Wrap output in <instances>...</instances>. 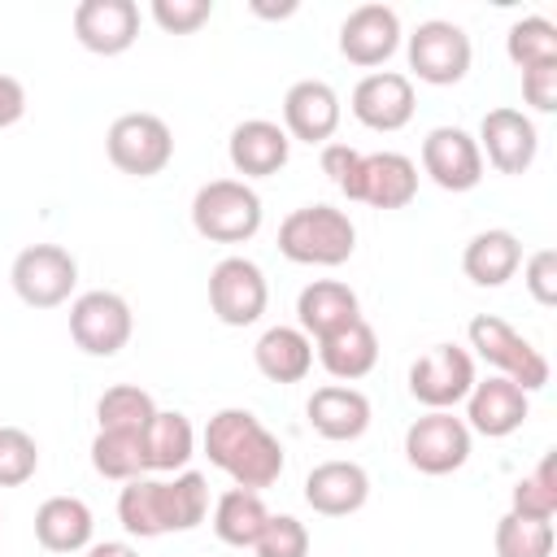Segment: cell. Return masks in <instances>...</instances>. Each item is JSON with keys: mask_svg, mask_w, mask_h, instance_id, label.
I'll use <instances>...</instances> for the list:
<instances>
[{"mask_svg": "<svg viewBox=\"0 0 557 557\" xmlns=\"http://www.w3.org/2000/svg\"><path fill=\"white\" fill-rule=\"evenodd\" d=\"M205 457L209 466L226 470L235 487L265 492L283 474V444L261 426L252 409H218L205 426Z\"/></svg>", "mask_w": 557, "mask_h": 557, "instance_id": "cell-1", "label": "cell"}, {"mask_svg": "<svg viewBox=\"0 0 557 557\" xmlns=\"http://www.w3.org/2000/svg\"><path fill=\"white\" fill-rule=\"evenodd\" d=\"M305 413H309V426L331 444H348V440H361L370 431V400H366V392H357L348 383L318 387L309 396Z\"/></svg>", "mask_w": 557, "mask_h": 557, "instance_id": "cell-21", "label": "cell"}, {"mask_svg": "<svg viewBox=\"0 0 557 557\" xmlns=\"http://www.w3.org/2000/svg\"><path fill=\"white\" fill-rule=\"evenodd\" d=\"M252 553L257 557H309V527L292 513H270Z\"/></svg>", "mask_w": 557, "mask_h": 557, "instance_id": "cell-38", "label": "cell"}, {"mask_svg": "<svg viewBox=\"0 0 557 557\" xmlns=\"http://www.w3.org/2000/svg\"><path fill=\"white\" fill-rule=\"evenodd\" d=\"M191 226L209 244H244L261 231V196L244 178H209L191 196Z\"/></svg>", "mask_w": 557, "mask_h": 557, "instance_id": "cell-3", "label": "cell"}, {"mask_svg": "<svg viewBox=\"0 0 557 557\" xmlns=\"http://www.w3.org/2000/svg\"><path fill=\"white\" fill-rule=\"evenodd\" d=\"M117 522L139 535V540H157L170 535V509H165V479H131L117 496Z\"/></svg>", "mask_w": 557, "mask_h": 557, "instance_id": "cell-30", "label": "cell"}, {"mask_svg": "<svg viewBox=\"0 0 557 557\" xmlns=\"http://www.w3.org/2000/svg\"><path fill=\"white\" fill-rule=\"evenodd\" d=\"M339 117H344L339 96L322 78H300L283 96V131H287V139H300V144H318L322 148L339 131Z\"/></svg>", "mask_w": 557, "mask_h": 557, "instance_id": "cell-17", "label": "cell"}, {"mask_svg": "<svg viewBox=\"0 0 557 557\" xmlns=\"http://www.w3.org/2000/svg\"><path fill=\"white\" fill-rule=\"evenodd\" d=\"M87 557H139L131 544H122V540H104V544H87L83 548Z\"/></svg>", "mask_w": 557, "mask_h": 557, "instance_id": "cell-44", "label": "cell"}, {"mask_svg": "<svg viewBox=\"0 0 557 557\" xmlns=\"http://www.w3.org/2000/svg\"><path fill=\"white\" fill-rule=\"evenodd\" d=\"M165 509H170V531H191L209 518V479L200 470H178L165 483Z\"/></svg>", "mask_w": 557, "mask_h": 557, "instance_id": "cell-35", "label": "cell"}, {"mask_svg": "<svg viewBox=\"0 0 557 557\" xmlns=\"http://www.w3.org/2000/svg\"><path fill=\"white\" fill-rule=\"evenodd\" d=\"M474 357L461 344H431L409 366V396L426 409H453L474 387Z\"/></svg>", "mask_w": 557, "mask_h": 557, "instance_id": "cell-10", "label": "cell"}, {"mask_svg": "<svg viewBox=\"0 0 557 557\" xmlns=\"http://www.w3.org/2000/svg\"><path fill=\"white\" fill-rule=\"evenodd\" d=\"M479 152L487 157L492 170L500 174H527L535 165V152H540V131L535 122L522 113V109H487L483 122H479Z\"/></svg>", "mask_w": 557, "mask_h": 557, "instance_id": "cell-12", "label": "cell"}, {"mask_svg": "<svg viewBox=\"0 0 557 557\" xmlns=\"http://www.w3.org/2000/svg\"><path fill=\"white\" fill-rule=\"evenodd\" d=\"M226 157H231L235 174H244V178H270V174H278V170L287 165L292 139H287V131H283L278 122H270V117H248V122H239V126L231 131Z\"/></svg>", "mask_w": 557, "mask_h": 557, "instance_id": "cell-20", "label": "cell"}, {"mask_svg": "<svg viewBox=\"0 0 557 557\" xmlns=\"http://www.w3.org/2000/svg\"><path fill=\"white\" fill-rule=\"evenodd\" d=\"M318 361L339 383L366 379L374 370V361H379V335H374V326L366 318H357V322L331 331L326 339H318Z\"/></svg>", "mask_w": 557, "mask_h": 557, "instance_id": "cell-26", "label": "cell"}, {"mask_svg": "<svg viewBox=\"0 0 557 557\" xmlns=\"http://www.w3.org/2000/svg\"><path fill=\"white\" fill-rule=\"evenodd\" d=\"M91 466H96V474L117 479V483H131V479L148 474L144 470V444H139V435H126V431H96Z\"/></svg>", "mask_w": 557, "mask_h": 557, "instance_id": "cell-33", "label": "cell"}, {"mask_svg": "<svg viewBox=\"0 0 557 557\" xmlns=\"http://www.w3.org/2000/svg\"><path fill=\"white\" fill-rule=\"evenodd\" d=\"M139 444H144V470L148 474L187 470V461L196 457V426L178 409H157V418L148 422Z\"/></svg>", "mask_w": 557, "mask_h": 557, "instance_id": "cell-27", "label": "cell"}, {"mask_svg": "<svg viewBox=\"0 0 557 557\" xmlns=\"http://www.w3.org/2000/svg\"><path fill=\"white\" fill-rule=\"evenodd\" d=\"M470 440L474 431L466 426V418H457L453 409H426L405 431V457L422 474H453L470 461Z\"/></svg>", "mask_w": 557, "mask_h": 557, "instance_id": "cell-9", "label": "cell"}, {"mask_svg": "<svg viewBox=\"0 0 557 557\" xmlns=\"http://www.w3.org/2000/svg\"><path fill=\"white\" fill-rule=\"evenodd\" d=\"M74 39L96 57H122L139 39V4L135 0L74 4Z\"/></svg>", "mask_w": 557, "mask_h": 557, "instance_id": "cell-16", "label": "cell"}, {"mask_svg": "<svg viewBox=\"0 0 557 557\" xmlns=\"http://www.w3.org/2000/svg\"><path fill=\"white\" fill-rule=\"evenodd\" d=\"M418 109V96H413V78L400 74V70H370L357 87H352V117L370 131H400L409 126Z\"/></svg>", "mask_w": 557, "mask_h": 557, "instance_id": "cell-14", "label": "cell"}, {"mask_svg": "<svg viewBox=\"0 0 557 557\" xmlns=\"http://www.w3.org/2000/svg\"><path fill=\"white\" fill-rule=\"evenodd\" d=\"M104 152H109V161H113L122 174H131V178H152V174H161V170L174 161V135H170L165 117L135 109V113L113 117V126H109V135H104Z\"/></svg>", "mask_w": 557, "mask_h": 557, "instance_id": "cell-5", "label": "cell"}, {"mask_svg": "<svg viewBox=\"0 0 557 557\" xmlns=\"http://www.w3.org/2000/svg\"><path fill=\"white\" fill-rule=\"evenodd\" d=\"M157 418V400L135 387V383H117L96 400V422L100 431H126V435H144L148 422Z\"/></svg>", "mask_w": 557, "mask_h": 557, "instance_id": "cell-31", "label": "cell"}, {"mask_svg": "<svg viewBox=\"0 0 557 557\" xmlns=\"http://www.w3.org/2000/svg\"><path fill=\"white\" fill-rule=\"evenodd\" d=\"M213 17V0H152V22L165 35H196Z\"/></svg>", "mask_w": 557, "mask_h": 557, "instance_id": "cell-39", "label": "cell"}, {"mask_svg": "<svg viewBox=\"0 0 557 557\" xmlns=\"http://www.w3.org/2000/svg\"><path fill=\"white\" fill-rule=\"evenodd\" d=\"M296 318H300V331L309 339H326L331 331H339V326H348V322L361 318V300L339 278H313L296 296Z\"/></svg>", "mask_w": 557, "mask_h": 557, "instance_id": "cell-22", "label": "cell"}, {"mask_svg": "<svg viewBox=\"0 0 557 557\" xmlns=\"http://www.w3.org/2000/svg\"><path fill=\"white\" fill-rule=\"evenodd\" d=\"M418 196V165L405 152H366L361 165V205L405 209Z\"/></svg>", "mask_w": 557, "mask_h": 557, "instance_id": "cell-24", "label": "cell"}, {"mask_svg": "<svg viewBox=\"0 0 557 557\" xmlns=\"http://www.w3.org/2000/svg\"><path fill=\"white\" fill-rule=\"evenodd\" d=\"M13 292L30 309H57L74 296L78 287V261L61 244H30L13 257Z\"/></svg>", "mask_w": 557, "mask_h": 557, "instance_id": "cell-7", "label": "cell"}, {"mask_svg": "<svg viewBox=\"0 0 557 557\" xmlns=\"http://www.w3.org/2000/svg\"><path fill=\"white\" fill-rule=\"evenodd\" d=\"M22 113H26V87L13 74H0V131L22 122Z\"/></svg>", "mask_w": 557, "mask_h": 557, "instance_id": "cell-43", "label": "cell"}, {"mask_svg": "<svg viewBox=\"0 0 557 557\" xmlns=\"http://www.w3.org/2000/svg\"><path fill=\"white\" fill-rule=\"evenodd\" d=\"M252 361L270 383H300L313 370V339L300 326H270L261 331Z\"/></svg>", "mask_w": 557, "mask_h": 557, "instance_id": "cell-28", "label": "cell"}, {"mask_svg": "<svg viewBox=\"0 0 557 557\" xmlns=\"http://www.w3.org/2000/svg\"><path fill=\"white\" fill-rule=\"evenodd\" d=\"M527 413H531L527 392L518 383H509L505 374H492V379L474 383L470 396H466V426L487 435V440L513 435L527 422Z\"/></svg>", "mask_w": 557, "mask_h": 557, "instance_id": "cell-18", "label": "cell"}, {"mask_svg": "<svg viewBox=\"0 0 557 557\" xmlns=\"http://www.w3.org/2000/svg\"><path fill=\"white\" fill-rule=\"evenodd\" d=\"M278 252L296 265H344L357 252V226L335 205H300L278 226Z\"/></svg>", "mask_w": 557, "mask_h": 557, "instance_id": "cell-2", "label": "cell"}, {"mask_svg": "<svg viewBox=\"0 0 557 557\" xmlns=\"http://www.w3.org/2000/svg\"><path fill=\"white\" fill-rule=\"evenodd\" d=\"M96 535V518L91 505L78 496H48L35 509V540L48 553H83Z\"/></svg>", "mask_w": 557, "mask_h": 557, "instance_id": "cell-23", "label": "cell"}, {"mask_svg": "<svg viewBox=\"0 0 557 557\" xmlns=\"http://www.w3.org/2000/svg\"><path fill=\"white\" fill-rule=\"evenodd\" d=\"M39 470V444L22 426H0V487H22Z\"/></svg>", "mask_w": 557, "mask_h": 557, "instance_id": "cell-37", "label": "cell"}, {"mask_svg": "<svg viewBox=\"0 0 557 557\" xmlns=\"http://www.w3.org/2000/svg\"><path fill=\"white\" fill-rule=\"evenodd\" d=\"M518 265H522V244L505 226L479 231L461 252V270L474 287H505L518 274Z\"/></svg>", "mask_w": 557, "mask_h": 557, "instance_id": "cell-25", "label": "cell"}, {"mask_svg": "<svg viewBox=\"0 0 557 557\" xmlns=\"http://www.w3.org/2000/svg\"><path fill=\"white\" fill-rule=\"evenodd\" d=\"M509 513H518V518H540V522H553V513H557V479H553V453H544V457H540V466L513 483V492H509Z\"/></svg>", "mask_w": 557, "mask_h": 557, "instance_id": "cell-34", "label": "cell"}, {"mask_svg": "<svg viewBox=\"0 0 557 557\" xmlns=\"http://www.w3.org/2000/svg\"><path fill=\"white\" fill-rule=\"evenodd\" d=\"M400 48V17L392 4H357L339 22V57L348 65L374 70Z\"/></svg>", "mask_w": 557, "mask_h": 557, "instance_id": "cell-15", "label": "cell"}, {"mask_svg": "<svg viewBox=\"0 0 557 557\" xmlns=\"http://www.w3.org/2000/svg\"><path fill=\"white\" fill-rule=\"evenodd\" d=\"M522 283H527V292H531L535 305L553 309L557 305V252L553 248L531 252L527 265H522Z\"/></svg>", "mask_w": 557, "mask_h": 557, "instance_id": "cell-41", "label": "cell"}, {"mask_svg": "<svg viewBox=\"0 0 557 557\" xmlns=\"http://www.w3.org/2000/svg\"><path fill=\"white\" fill-rule=\"evenodd\" d=\"M505 52L518 70H531V65H557V26L540 13L531 17H518L505 35Z\"/></svg>", "mask_w": 557, "mask_h": 557, "instance_id": "cell-32", "label": "cell"}, {"mask_svg": "<svg viewBox=\"0 0 557 557\" xmlns=\"http://www.w3.org/2000/svg\"><path fill=\"white\" fill-rule=\"evenodd\" d=\"M270 305V287L257 261L248 257H222L209 270V309L222 326H252Z\"/></svg>", "mask_w": 557, "mask_h": 557, "instance_id": "cell-11", "label": "cell"}, {"mask_svg": "<svg viewBox=\"0 0 557 557\" xmlns=\"http://www.w3.org/2000/svg\"><path fill=\"white\" fill-rule=\"evenodd\" d=\"M466 335H470V348H474L487 366H496V374H505L509 383H518L527 396L548 383V357H544L531 339H522L505 318L479 313V318H470Z\"/></svg>", "mask_w": 557, "mask_h": 557, "instance_id": "cell-4", "label": "cell"}, {"mask_svg": "<svg viewBox=\"0 0 557 557\" xmlns=\"http://www.w3.org/2000/svg\"><path fill=\"white\" fill-rule=\"evenodd\" d=\"M405 52H409V70L418 74V83H431V87L461 83L470 74V61H474L470 35L457 22H448V17L418 22V30L409 35Z\"/></svg>", "mask_w": 557, "mask_h": 557, "instance_id": "cell-6", "label": "cell"}, {"mask_svg": "<svg viewBox=\"0 0 557 557\" xmlns=\"http://www.w3.org/2000/svg\"><path fill=\"white\" fill-rule=\"evenodd\" d=\"M135 331V313L126 305V296L117 292H83L70 305V339L87 352V357H117L131 344Z\"/></svg>", "mask_w": 557, "mask_h": 557, "instance_id": "cell-8", "label": "cell"}, {"mask_svg": "<svg viewBox=\"0 0 557 557\" xmlns=\"http://www.w3.org/2000/svg\"><path fill=\"white\" fill-rule=\"evenodd\" d=\"M361 165H366V152H357V148H348V144H322V174H326L348 200L361 196Z\"/></svg>", "mask_w": 557, "mask_h": 557, "instance_id": "cell-40", "label": "cell"}, {"mask_svg": "<svg viewBox=\"0 0 557 557\" xmlns=\"http://www.w3.org/2000/svg\"><path fill=\"white\" fill-rule=\"evenodd\" d=\"M496 557H553V522L505 513L496 522Z\"/></svg>", "mask_w": 557, "mask_h": 557, "instance_id": "cell-36", "label": "cell"}, {"mask_svg": "<svg viewBox=\"0 0 557 557\" xmlns=\"http://www.w3.org/2000/svg\"><path fill=\"white\" fill-rule=\"evenodd\" d=\"M296 9H300L296 0H287V4H278V9H274V4H261V0H252V13H257V17H292Z\"/></svg>", "mask_w": 557, "mask_h": 557, "instance_id": "cell-45", "label": "cell"}, {"mask_svg": "<svg viewBox=\"0 0 557 557\" xmlns=\"http://www.w3.org/2000/svg\"><path fill=\"white\" fill-rule=\"evenodd\" d=\"M422 170L444 191H474L483 183V152L470 131L435 126L422 139Z\"/></svg>", "mask_w": 557, "mask_h": 557, "instance_id": "cell-13", "label": "cell"}, {"mask_svg": "<svg viewBox=\"0 0 557 557\" xmlns=\"http://www.w3.org/2000/svg\"><path fill=\"white\" fill-rule=\"evenodd\" d=\"M522 100L535 113H553L557 109V65H531V70H522Z\"/></svg>", "mask_w": 557, "mask_h": 557, "instance_id": "cell-42", "label": "cell"}, {"mask_svg": "<svg viewBox=\"0 0 557 557\" xmlns=\"http://www.w3.org/2000/svg\"><path fill=\"white\" fill-rule=\"evenodd\" d=\"M270 522V509L261 500V492H248V487H226L213 505V535L231 548H252L257 535L265 531Z\"/></svg>", "mask_w": 557, "mask_h": 557, "instance_id": "cell-29", "label": "cell"}, {"mask_svg": "<svg viewBox=\"0 0 557 557\" xmlns=\"http://www.w3.org/2000/svg\"><path fill=\"white\" fill-rule=\"evenodd\" d=\"M370 500V474L357 461H322L305 474V505L322 518H348Z\"/></svg>", "mask_w": 557, "mask_h": 557, "instance_id": "cell-19", "label": "cell"}]
</instances>
